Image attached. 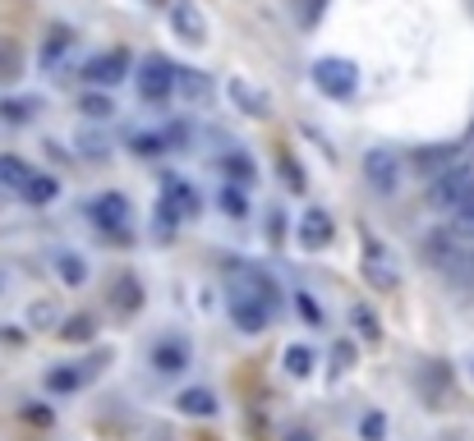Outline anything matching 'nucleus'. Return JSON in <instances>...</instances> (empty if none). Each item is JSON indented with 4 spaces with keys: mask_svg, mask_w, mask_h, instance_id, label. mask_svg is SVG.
<instances>
[{
    "mask_svg": "<svg viewBox=\"0 0 474 441\" xmlns=\"http://www.w3.org/2000/svg\"><path fill=\"white\" fill-rule=\"evenodd\" d=\"M56 193H60V184L51 180V175H33L28 188H23V198H28V203H51Z\"/></svg>",
    "mask_w": 474,
    "mask_h": 441,
    "instance_id": "21",
    "label": "nucleus"
},
{
    "mask_svg": "<svg viewBox=\"0 0 474 441\" xmlns=\"http://www.w3.org/2000/svg\"><path fill=\"white\" fill-rule=\"evenodd\" d=\"M152 152H162V138H139V156H152Z\"/></svg>",
    "mask_w": 474,
    "mask_h": 441,
    "instance_id": "35",
    "label": "nucleus"
},
{
    "mask_svg": "<svg viewBox=\"0 0 474 441\" xmlns=\"http://www.w3.org/2000/svg\"><path fill=\"white\" fill-rule=\"evenodd\" d=\"M359 437H364V441H382V437H387V419H382V413H364Z\"/></svg>",
    "mask_w": 474,
    "mask_h": 441,
    "instance_id": "29",
    "label": "nucleus"
},
{
    "mask_svg": "<svg viewBox=\"0 0 474 441\" xmlns=\"http://www.w3.org/2000/svg\"><path fill=\"white\" fill-rule=\"evenodd\" d=\"M268 317H272V309H262L258 299H249V294H235L230 290V322L245 331V336H258L262 326H268Z\"/></svg>",
    "mask_w": 474,
    "mask_h": 441,
    "instance_id": "7",
    "label": "nucleus"
},
{
    "mask_svg": "<svg viewBox=\"0 0 474 441\" xmlns=\"http://www.w3.org/2000/svg\"><path fill=\"white\" fill-rule=\"evenodd\" d=\"M277 165H281V175H285V184H291L295 193H304V171H300V165H295L291 156H281Z\"/></svg>",
    "mask_w": 474,
    "mask_h": 441,
    "instance_id": "30",
    "label": "nucleus"
},
{
    "mask_svg": "<svg viewBox=\"0 0 474 441\" xmlns=\"http://www.w3.org/2000/svg\"><path fill=\"white\" fill-rule=\"evenodd\" d=\"M56 271H60L65 285H84V276H88L84 258H74V253H60V258H56Z\"/></svg>",
    "mask_w": 474,
    "mask_h": 441,
    "instance_id": "23",
    "label": "nucleus"
},
{
    "mask_svg": "<svg viewBox=\"0 0 474 441\" xmlns=\"http://www.w3.org/2000/svg\"><path fill=\"white\" fill-rule=\"evenodd\" d=\"M33 322H37V326L56 322V309H51V303H37V309H33Z\"/></svg>",
    "mask_w": 474,
    "mask_h": 441,
    "instance_id": "34",
    "label": "nucleus"
},
{
    "mask_svg": "<svg viewBox=\"0 0 474 441\" xmlns=\"http://www.w3.org/2000/svg\"><path fill=\"white\" fill-rule=\"evenodd\" d=\"M139 303H143V294H139V281L134 276H125V281H116V309L129 317V313H139Z\"/></svg>",
    "mask_w": 474,
    "mask_h": 441,
    "instance_id": "19",
    "label": "nucleus"
},
{
    "mask_svg": "<svg viewBox=\"0 0 474 441\" xmlns=\"http://www.w3.org/2000/svg\"><path fill=\"white\" fill-rule=\"evenodd\" d=\"M139 97L143 101H166L175 88H180V69L166 60V55H143V65H139Z\"/></svg>",
    "mask_w": 474,
    "mask_h": 441,
    "instance_id": "3",
    "label": "nucleus"
},
{
    "mask_svg": "<svg viewBox=\"0 0 474 441\" xmlns=\"http://www.w3.org/2000/svg\"><path fill=\"white\" fill-rule=\"evenodd\" d=\"M84 381H88V368H60V373L46 377L51 391H74V386H84Z\"/></svg>",
    "mask_w": 474,
    "mask_h": 441,
    "instance_id": "25",
    "label": "nucleus"
},
{
    "mask_svg": "<svg viewBox=\"0 0 474 441\" xmlns=\"http://www.w3.org/2000/svg\"><path fill=\"white\" fill-rule=\"evenodd\" d=\"M33 110H37V101H0V124H28L33 120Z\"/></svg>",
    "mask_w": 474,
    "mask_h": 441,
    "instance_id": "20",
    "label": "nucleus"
},
{
    "mask_svg": "<svg viewBox=\"0 0 474 441\" xmlns=\"http://www.w3.org/2000/svg\"><path fill=\"white\" fill-rule=\"evenodd\" d=\"M285 373L309 377V373H313V349H309V345H291V349H285Z\"/></svg>",
    "mask_w": 474,
    "mask_h": 441,
    "instance_id": "24",
    "label": "nucleus"
},
{
    "mask_svg": "<svg viewBox=\"0 0 474 441\" xmlns=\"http://www.w3.org/2000/svg\"><path fill=\"white\" fill-rule=\"evenodd\" d=\"M230 290L235 294H249V299H258L262 309H281V290H277V281L262 267H253V262H230Z\"/></svg>",
    "mask_w": 474,
    "mask_h": 441,
    "instance_id": "2",
    "label": "nucleus"
},
{
    "mask_svg": "<svg viewBox=\"0 0 474 441\" xmlns=\"http://www.w3.org/2000/svg\"><path fill=\"white\" fill-rule=\"evenodd\" d=\"M350 322H355V331H359V341H382V322L374 317V309H364V303H355L350 309Z\"/></svg>",
    "mask_w": 474,
    "mask_h": 441,
    "instance_id": "17",
    "label": "nucleus"
},
{
    "mask_svg": "<svg viewBox=\"0 0 474 441\" xmlns=\"http://www.w3.org/2000/svg\"><path fill=\"white\" fill-rule=\"evenodd\" d=\"M78 110H84V116H88V120H107V116H111V110H116V106H111L107 97H101V92H88L84 101H78Z\"/></svg>",
    "mask_w": 474,
    "mask_h": 441,
    "instance_id": "27",
    "label": "nucleus"
},
{
    "mask_svg": "<svg viewBox=\"0 0 474 441\" xmlns=\"http://www.w3.org/2000/svg\"><path fill=\"white\" fill-rule=\"evenodd\" d=\"M332 235H336V226H332V216H327V212L309 207V212L300 216V244H304V248H327Z\"/></svg>",
    "mask_w": 474,
    "mask_h": 441,
    "instance_id": "11",
    "label": "nucleus"
},
{
    "mask_svg": "<svg viewBox=\"0 0 474 441\" xmlns=\"http://www.w3.org/2000/svg\"><path fill=\"white\" fill-rule=\"evenodd\" d=\"M332 364H336V373H346V368L355 364V345H336V349H332Z\"/></svg>",
    "mask_w": 474,
    "mask_h": 441,
    "instance_id": "32",
    "label": "nucleus"
},
{
    "mask_svg": "<svg viewBox=\"0 0 474 441\" xmlns=\"http://www.w3.org/2000/svg\"><path fill=\"white\" fill-rule=\"evenodd\" d=\"M226 92H230V101L240 106L245 116H253V120H268V116H272V97L262 92V88H253L249 78H230Z\"/></svg>",
    "mask_w": 474,
    "mask_h": 441,
    "instance_id": "8",
    "label": "nucleus"
},
{
    "mask_svg": "<svg viewBox=\"0 0 474 441\" xmlns=\"http://www.w3.org/2000/svg\"><path fill=\"white\" fill-rule=\"evenodd\" d=\"M221 212H226V216H249V198H245L240 184H226V188H221Z\"/></svg>",
    "mask_w": 474,
    "mask_h": 441,
    "instance_id": "26",
    "label": "nucleus"
},
{
    "mask_svg": "<svg viewBox=\"0 0 474 441\" xmlns=\"http://www.w3.org/2000/svg\"><path fill=\"white\" fill-rule=\"evenodd\" d=\"M364 276H368V285H378L387 294L401 285V271H397V262H391V253L382 244H364Z\"/></svg>",
    "mask_w": 474,
    "mask_h": 441,
    "instance_id": "5",
    "label": "nucleus"
},
{
    "mask_svg": "<svg viewBox=\"0 0 474 441\" xmlns=\"http://www.w3.org/2000/svg\"><path fill=\"white\" fill-rule=\"evenodd\" d=\"M28 180H33L28 161H19V156H0V184H5V188L23 193V188H28Z\"/></svg>",
    "mask_w": 474,
    "mask_h": 441,
    "instance_id": "14",
    "label": "nucleus"
},
{
    "mask_svg": "<svg viewBox=\"0 0 474 441\" xmlns=\"http://www.w3.org/2000/svg\"><path fill=\"white\" fill-rule=\"evenodd\" d=\"M162 203H166L180 220H194V216H198V193L184 184L180 175H166V184H162Z\"/></svg>",
    "mask_w": 474,
    "mask_h": 441,
    "instance_id": "10",
    "label": "nucleus"
},
{
    "mask_svg": "<svg viewBox=\"0 0 474 441\" xmlns=\"http://www.w3.org/2000/svg\"><path fill=\"white\" fill-rule=\"evenodd\" d=\"M295 303H300V313H304V317H309V322H323V309H318V303H313V299H309V294H300V299H295Z\"/></svg>",
    "mask_w": 474,
    "mask_h": 441,
    "instance_id": "33",
    "label": "nucleus"
},
{
    "mask_svg": "<svg viewBox=\"0 0 474 441\" xmlns=\"http://www.w3.org/2000/svg\"><path fill=\"white\" fill-rule=\"evenodd\" d=\"M129 74V55L125 51H107V55H97V60H88L84 78L97 83V88H116V83Z\"/></svg>",
    "mask_w": 474,
    "mask_h": 441,
    "instance_id": "9",
    "label": "nucleus"
},
{
    "mask_svg": "<svg viewBox=\"0 0 474 441\" xmlns=\"http://www.w3.org/2000/svg\"><path fill=\"white\" fill-rule=\"evenodd\" d=\"M152 5H162V0H152Z\"/></svg>",
    "mask_w": 474,
    "mask_h": 441,
    "instance_id": "38",
    "label": "nucleus"
},
{
    "mask_svg": "<svg viewBox=\"0 0 474 441\" xmlns=\"http://www.w3.org/2000/svg\"><path fill=\"white\" fill-rule=\"evenodd\" d=\"M184 364H189V354H184V345H175V341H162L152 349V368L162 373V377H175Z\"/></svg>",
    "mask_w": 474,
    "mask_h": 441,
    "instance_id": "13",
    "label": "nucleus"
},
{
    "mask_svg": "<svg viewBox=\"0 0 474 441\" xmlns=\"http://www.w3.org/2000/svg\"><path fill=\"white\" fill-rule=\"evenodd\" d=\"M364 175H368V184H374L378 193H397L401 188V180H406V171H401V161L391 156L387 148H374V152H364Z\"/></svg>",
    "mask_w": 474,
    "mask_h": 441,
    "instance_id": "4",
    "label": "nucleus"
},
{
    "mask_svg": "<svg viewBox=\"0 0 474 441\" xmlns=\"http://www.w3.org/2000/svg\"><path fill=\"white\" fill-rule=\"evenodd\" d=\"M291 441H313V437H309V432H295V437H291Z\"/></svg>",
    "mask_w": 474,
    "mask_h": 441,
    "instance_id": "37",
    "label": "nucleus"
},
{
    "mask_svg": "<svg viewBox=\"0 0 474 441\" xmlns=\"http://www.w3.org/2000/svg\"><path fill=\"white\" fill-rule=\"evenodd\" d=\"M180 92L189 101H207V97H213V78L198 74V69H180Z\"/></svg>",
    "mask_w": 474,
    "mask_h": 441,
    "instance_id": "16",
    "label": "nucleus"
},
{
    "mask_svg": "<svg viewBox=\"0 0 474 441\" xmlns=\"http://www.w3.org/2000/svg\"><path fill=\"white\" fill-rule=\"evenodd\" d=\"M92 216H97V226H101V230L125 235V216H129V203L120 198V193H101V198L92 203Z\"/></svg>",
    "mask_w": 474,
    "mask_h": 441,
    "instance_id": "12",
    "label": "nucleus"
},
{
    "mask_svg": "<svg viewBox=\"0 0 474 441\" xmlns=\"http://www.w3.org/2000/svg\"><path fill=\"white\" fill-rule=\"evenodd\" d=\"M19 74V51L0 42V78H14Z\"/></svg>",
    "mask_w": 474,
    "mask_h": 441,
    "instance_id": "31",
    "label": "nucleus"
},
{
    "mask_svg": "<svg viewBox=\"0 0 474 441\" xmlns=\"http://www.w3.org/2000/svg\"><path fill=\"white\" fill-rule=\"evenodd\" d=\"M69 42H74V37H69V28H51V42L42 46V65H56L60 55L69 51Z\"/></svg>",
    "mask_w": 474,
    "mask_h": 441,
    "instance_id": "22",
    "label": "nucleus"
},
{
    "mask_svg": "<svg viewBox=\"0 0 474 441\" xmlns=\"http://www.w3.org/2000/svg\"><path fill=\"white\" fill-rule=\"evenodd\" d=\"M171 28H175L180 42H194V46L207 42V19L194 0H171Z\"/></svg>",
    "mask_w": 474,
    "mask_h": 441,
    "instance_id": "6",
    "label": "nucleus"
},
{
    "mask_svg": "<svg viewBox=\"0 0 474 441\" xmlns=\"http://www.w3.org/2000/svg\"><path fill=\"white\" fill-rule=\"evenodd\" d=\"M184 413H198V419H207V413H217V400H213V391H203V386H194V391H180V400H175Z\"/></svg>",
    "mask_w": 474,
    "mask_h": 441,
    "instance_id": "15",
    "label": "nucleus"
},
{
    "mask_svg": "<svg viewBox=\"0 0 474 441\" xmlns=\"http://www.w3.org/2000/svg\"><path fill=\"white\" fill-rule=\"evenodd\" d=\"M60 336H65V341H74V345H78V341H92V317H69Z\"/></svg>",
    "mask_w": 474,
    "mask_h": 441,
    "instance_id": "28",
    "label": "nucleus"
},
{
    "mask_svg": "<svg viewBox=\"0 0 474 441\" xmlns=\"http://www.w3.org/2000/svg\"><path fill=\"white\" fill-rule=\"evenodd\" d=\"M5 290H10V276H5V271H0V294H5Z\"/></svg>",
    "mask_w": 474,
    "mask_h": 441,
    "instance_id": "36",
    "label": "nucleus"
},
{
    "mask_svg": "<svg viewBox=\"0 0 474 441\" xmlns=\"http://www.w3.org/2000/svg\"><path fill=\"white\" fill-rule=\"evenodd\" d=\"M313 88H318L323 97L341 101V97H350L359 88V69L355 60H341V55H323V60H313Z\"/></svg>",
    "mask_w": 474,
    "mask_h": 441,
    "instance_id": "1",
    "label": "nucleus"
},
{
    "mask_svg": "<svg viewBox=\"0 0 474 441\" xmlns=\"http://www.w3.org/2000/svg\"><path fill=\"white\" fill-rule=\"evenodd\" d=\"M226 175H230V184H240V188H253V180H258L253 161H249L245 152H230V156H226Z\"/></svg>",
    "mask_w": 474,
    "mask_h": 441,
    "instance_id": "18",
    "label": "nucleus"
}]
</instances>
